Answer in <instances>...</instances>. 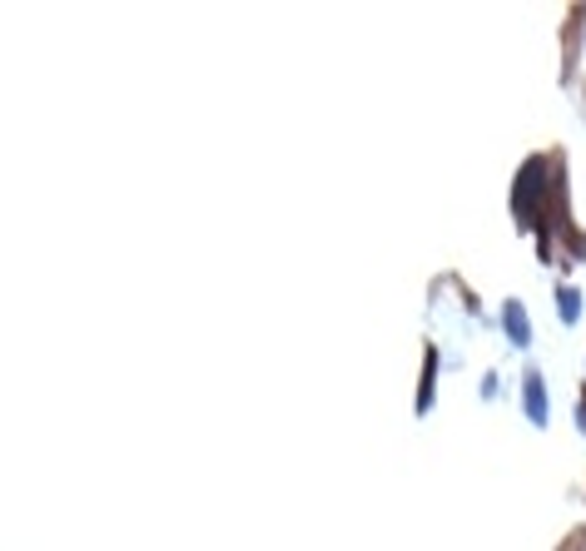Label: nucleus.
Returning a JSON list of instances; mask_svg holds the SVG:
<instances>
[{
    "instance_id": "f257e3e1",
    "label": "nucleus",
    "mask_w": 586,
    "mask_h": 551,
    "mask_svg": "<svg viewBox=\"0 0 586 551\" xmlns=\"http://www.w3.org/2000/svg\"><path fill=\"white\" fill-rule=\"evenodd\" d=\"M527 417H532V422H547V388H542V373H527Z\"/></svg>"
},
{
    "instance_id": "f03ea898",
    "label": "nucleus",
    "mask_w": 586,
    "mask_h": 551,
    "mask_svg": "<svg viewBox=\"0 0 586 551\" xmlns=\"http://www.w3.org/2000/svg\"><path fill=\"white\" fill-rule=\"evenodd\" d=\"M502 318H507V328H512V343H527V338H532V328H527V313H522V303H507V308H502Z\"/></svg>"
},
{
    "instance_id": "7ed1b4c3",
    "label": "nucleus",
    "mask_w": 586,
    "mask_h": 551,
    "mask_svg": "<svg viewBox=\"0 0 586 551\" xmlns=\"http://www.w3.org/2000/svg\"><path fill=\"white\" fill-rule=\"evenodd\" d=\"M557 298H562V323H577V313H582V293H577V288H562Z\"/></svg>"
}]
</instances>
